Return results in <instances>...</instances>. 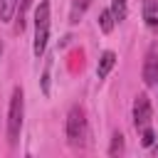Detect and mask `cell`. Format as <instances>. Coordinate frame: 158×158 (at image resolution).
Returning <instances> with one entry per match:
<instances>
[{"instance_id": "cell-1", "label": "cell", "mask_w": 158, "mask_h": 158, "mask_svg": "<svg viewBox=\"0 0 158 158\" xmlns=\"http://www.w3.org/2000/svg\"><path fill=\"white\" fill-rule=\"evenodd\" d=\"M22 116H25V96H22V89L17 86V89L12 91L10 111H7V136H10V143H17V138H20Z\"/></svg>"}, {"instance_id": "cell-2", "label": "cell", "mask_w": 158, "mask_h": 158, "mask_svg": "<svg viewBox=\"0 0 158 158\" xmlns=\"http://www.w3.org/2000/svg\"><path fill=\"white\" fill-rule=\"evenodd\" d=\"M47 37H49V2L42 0L37 12H35V54L37 57L44 54Z\"/></svg>"}, {"instance_id": "cell-3", "label": "cell", "mask_w": 158, "mask_h": 158, "mask_svg": "<svg viewBox=\"0 0 158 158\" xmlns=\"http://www.w3.org/2000/svg\"><path fill=\"white\" fill-rule=\"evenodd\" d=\"M84 131H86V118H84V109L81 106H74L67 116V138L72 143H81L84 138Z\"/></svg>"}, {"instance_id": "cell-4", "label": "cell", "mask_w": 158, "mask_h": 158, "mask_svg": "<svg viewBox=\"0 0 158 158\" xmlns=\"http://www.w3.org/2000/svg\"><path fill=\"white\" fill-rule=\"evenodd\" d=\"M148 121H151V101L146 94H138V99L133 104V123H136V128L143 131L148 126Z\"/></svg>"}, {"instance_id": "cell-5", "label": "cell", "mask_w": 158, "mask_h": 158, "mask_svg": "<svg viewBox=\"0 0 158 158\" xmlns=\"http://www.w3.org/2000/svg\"><path fill=\"white\" fill-rule=\"evenodd\" d=\"M143 81L148 86L158 84V49H151L143 62Z\"/></svg>"}, {"instance_id": "cell-6", "label": "cell", "mask_w": 158, "mask_h": 158, "mask_svg": "<svg viewBox=\"0 0 158 158\" xmlns=\"http://www.w3.org/2000/svg\"><path fill=\"white\" fill-rule=\"evenodd\" d=\"M114 64H116V54L114 52H104L101 59H99V64H96V77L99 79H106L109 72L114 69Z\"/></svg>"}, {"instance_id": "cell-7", "label": "cell", "mask_w": 158, "mask_h": 158, "mask_svg": "<svg viewBox=\"0 0 158 158\" xmlns=\"http://www.w3.org/2000/svg\"><path fill=\"white\" fill-rule=\"evenodd\" d=\"M143 20H146L148 27H158V0L143 2Z\"/></svg>"}, {"instance_id": "cell-8", "label": "cell", "mask_w": 158, "mask_h": 158, "mask_svg": "<svg viewBox=\"0 0 158 158\" xmlns=\"http://www.w3.org/2000/svg\"><path fill=\"white\" fill-rule=\"evenodd\" d=\"M17 2L20 0H0V20L2 22H10L12 15L17 12Z\"/></svg>"}, {"instance_id": "cell-9", "label": "cell", "mask_w": 158, "mask_h": 158, "mask_svg": "<svg viewBox=\"0 0 158 158\" xmlns=\"http://www.w3.org/2000/svg\"><path fill=\"white\" fill-rule=\"evenodd\" d=\"M91 5V0H74V5H72V12H69V22H79L81 20V15L86 12V7Z\"/></svg>"}, {"instance_id": "cell-10", "label": "cell", "mask_w": 158, "mask_h": 158, "mask_svg": "<svg viewBox=\"0 0 158 158\" xmlns=\"http://www.w3.org/2000/svg\"><path fill=\"white\" fill-rule=\"evenodd\" d=\"M114 25H116L114 12H111V10H101V15H99V27H101V32H111Z\"/></svg>"}, {"instance_id": "cell-11", "label": "cell", "mask_w": 158, "mask_h": 158, "mask_svg": "<svg viewBox=\"0 0 158 158\" xmlns=\"http://www.w3.org/2000/svg\"><path fill=\"white\" fill-rule=\"evenodd\" d=\"M126 2H128V0H114V5H111V12H114L116 22H121V20L126 17Z\"/></svg>"}, {"instance_id": "cell-12", "label": "cell", "mask_w": 158, "mask_h": 158, "mask_svg": "<svg viewBox=\"0 0 158 158\" xmlns=\"http://www.w3.org/2000/svg\"><path fill=\"white\" fill-rule=\"evenodd\" d=\"M123 151V136L121 133H114V138H111V148H109V156H118Z\"/></svg>"}, {"instance_id": "cell-13", "label": "cell", "mask_w": 158, "mask_h": 158, "mask_svg": "<svg viewBox=\"0 0 158 158\" xmlns=\"http://www.w3.org/2000/svg\"><path fill=\"white\" fill-rule=\"evenodd\" d=\"M153 141H156V133L146 126V128H143V138H141V143H143V146H153Z\"/></svg>"}, {"instance_id": "cell-14", "label": "cell", "mask_w": 158, "mask_h": 158, "mask_svg": "<svg viewBox=\"0 0 158 158\" xmlns=\"http://www.w3.org/2000/svg\"><path fill=\"white\" fill-rule=\"evenodd\" d=\"M42 91H44V96L49 94V64H47L44 72H42Z\"/></svg>"}, {"instance_id": "cell-15", "label": "cell", "mask_w": 158, "mask_h": 158, "mask_svg": "<svg viewBox=\"0 0 158 158\" xmlns=\"http://www.w3.org/2000/svg\"><path fill=\"white\" fill-rule=\"evenodd\" d=\"M30 5H32V0H20V2H17V15H20V20H22V15L27 12Z\"/></svg>"}, {"instance_id": "cell-16", "label": "cell", "mask_w": 158, "mask_h": 158, "mask_svg": "<svg viewBox=\"0 0 158 158\" xmlns=\"http://www.w3.org/2000/svg\"><path fill=\"white\" fill-rule=\"evenodd\" d=\"M156 156H158V148H156Z\"/></svg>"}]
</instances>
